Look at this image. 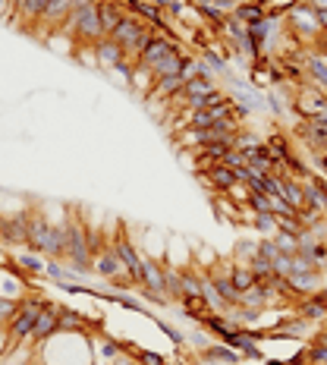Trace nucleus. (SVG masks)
I'll list each match as a JSON object with an SVG mask.
<instances>
[{"label": "nucleus", "instance_id": "f257e3e1", "mask_svg": "<svg viewBox=\"0 0 327 365\" xmlns=\"http://www.w3.org/2000/svg\"><path fill=\"white\" fill-rule=\"evenodd\" d=\"M60 32L70 35V38H76L79 45H98L101 38H107L104 28H101L98 4H94V0H76V6H72L70 19L63 23Z\"/></svg>", "mask_w": 327, "mask_h": 365}, {"label": "nucleus", "instance_id": "f03ea898", "mask_svg": "<svg viewBox=\"0 0 327 365\" xmlns=\"http://www.w3.org/2000/svg\"><path fill=\"white\" fill-rule=\"evenodd\" d=\"M45 303H48V299L41 293H28V296L19 299V312L13 315L10 325H6V334H10V353L16 347H23V343L32 337V327H35V321H38L41 309H45ZM10 353H6V356H10Z\"/></svg>", "mask_w": 327, "mask_h": 365}, {"label": "nucleus", "instance_id": "7ed1b4c3", "mask_svg": "<svg viewBox=\"0 0 327 365\" xmlns=\"http://www.w3.org/2000/svg\"><path fill=\"white\" fill-rule=\"evenodd\" d=\"M283 26H287V35H293L296 41L309 45V41H318L321 38V23H318V13L311 10L309 4L302 0H293V4L283 10Z\"/></svg>", "mask_w": 327, "mask_h": 365}, {"label": "nucleus", "instance_id": "20e7f679", "mask_svg": "<svg viewBox=\"0 0 327 365\" xmlns=\"http://www.w3.org/2000/svg\"><path fill=\"white\" fill-rule=\"evenodd\" d=\"M92 271L101 277V280L107 283H117V280H133V277L126 274V268H123V261L117 258V252H113V246H101V249L92 252ZM135 283V280H133Z\"/></svg>", "mask_w": 327, "mask_h": 365}, {"label": "nucleus", "instance_id": "39448f33", "mask_svg": "<svg viewBox=\"0 0 327 365\" xmlns=\"http://www.w3.org/2000/svg\"><path fill=\"white\" fill-rule=\"evenodd\" d=\"M50 243H54V224L48 221L45 211H28V236L26 246L38 255H48L50 258Z\"/></svg>", "mask_w": 327, "mask_h": 365}, {"label": "nucleus", "instance_id": "423d86ee", "mask_svg": "<svg viewBox=\"0 0 327 365\" xmlns=\"http://www.w3.org/2000/svg\"><path fill=\"white\" fill-rule=\"evenodd\" d=\"M57 309H60V303H45V309H41V315H38V321H35V327H32V337H28L23 347H28L35 353V349H41L50 337H57V334H60Z\"/></svg>", "mask_w": 327, "mask_h": 365}, {"label": "nucleus", "instance_id": "0eeeda50", "mask_svg": "<svg viewBox=\"0 0 327 365\" xmlns=\"http://www.w3.org/2000/svg\"><path fill=\"white\" fill-rule=\"evenodd\" d=\"M111 246H113V252H117V258L123 261V268H126V274L133 277L135 287H139V283H142V252H139V246H135L123 230L113 233Z\"/></svg>", "mask_w": 327, "mask_h": 365}, {"label": "nucleus", "instance_id": "6e6552de", "mask_svg": "<svg viewBox=\"0 0 327 365\" xmlns=\"http://www.w3.org/2000/svg\"><path fill=\"white\" fill-rule=\"evenodd\" d=\"M293 136L299 138L309 151H318V155H324L327 151V123L318 120V116H309V120H299L293 129Z\"/></svg>", "mask_w": 327, "mask_h": 365}, {"label": "nucleus", "instance_id": "1a4fd4ad", "mask_svg": "<svg viewBox=\"0 0 327 365\" xmlns=\"http://www.w3.org/2000/svg\"><path fill=\"white\" fill-rule=\"evenodd\" d=\"M199 177H201V182H205V189L211 195H227L230 189L239 182L236 170H233V167H227V164H211L208 170L199 173Z\"/></svg>", "mask_w": 327, "mask_h": 365}, {"label": "nucleus", "instance_id": "9d476101", "mask_svg": "<svg viewBox=\"0 0 327 365\" xmlns=\"http://www.w3.org/2000/svg\"><path fill=\"white\" fill-rule=\"evenodd\" d=\"M296 315L311 321V325H327V290H315L309 296L296 299Z\"/></svg>", "mask_w": 327, "mask_h": 365}, {"label": "nucleus", "instance_id": "9b49d317", "mask_svg": "<svg viewBox=\"0 0 327 365\" xmlns=\"http://www.w3.org/2000/svg\"><path fill=\"white\" fill-rule=\"evenodd\" d=\"M186 45L183 41H177V38H167V35H161V32H155L148 38V45L142 48V54H139V63L142 67H155L157 60H164L167 54H173V50H183Z\"/></svg>", "mask_w": 327, "mask_h": 365}, {"label": "nucleus", "instance_id": "f8f14e48", "mask_svg": "<svg viewBox=\"0 0 327 365\" xmlns=\"http://www.w3.org/2000/svg\"><path fill=\"white\" fill-rule=\"evenodd\" d=\"M26 236H28V208L16 211L13 217L0 214V243H6V246H26Z\"/></svg>", "mask_w": 327, "mask_h": 365}, {"label": "nucleus", "instance_id": "ddd939ff", "mask_svg": "<svg viewBox=\"0 0 327 365\" xmlns=\"http://www.w3.org/2000/svg\"><path fill=\"white\" fill-rule=\"evenodd\" d=\"M72 6H76V0H48V6H45V16H41V23L38 26H45L48 32H60L63 23L70 19V13H72Z\"/></svg>", "mask_w": 327, "mask_h": 365}, {"label": "nucleus", "instance_id": "4468645a", "mask_svg": "<svg viewBox=\"0 0 327 365\" xmlns=\"http://www.w3.org/2000/svg\"><path fill=\"white\" fill-rule=\"evenodd\" d=\"M94 54H98V70H107V72H113L123 60H126V50H123L113 38H101L98 45H94Z\"/></svg>", "mask_w": 327, "mask_h": 365}, {"label": "nucleus", "instance_id": "2eb2a0df", "mask_svg": "<svg viewBox=\"0 0 327 365\" xmlns=\"http://www.w3.org/2000/svg\"><path fill=\"white\" fill-rule=\"evenodd\" d=\"M277 195L287 202L293 211H302L305 208V195H302V182L289 173H277Z\"/></svg>", "mask_w": 327, "mask_h": 365}, {"label": "nucleus", "instance_id": "dca6fc26", "mask_svg": "<svg viewBox=\"0 0 327 365\" xmlns=\"http://www.w3.org/2000/svg\"><path fill=\"white\" fill-rule=\"evenodd\" d=\"M243 155H245V167H249V170H255V173H274L277 170V160H274L267 142H258L255 148H245Z\"/></svg>", "mask_w": 327, "mask_h": 365}, {"label": "nucleus", "instance_id": "f3484780", "mask_svg": "<svg viewBox=\"0 0 327 365\" xmlns=\"http://www.w3.org/2000/svg\"><path fill=\"white\" fill-rule=\"evenodd\" d=\"M92 347H94V365H111L123 349H126V343L117 337H107V334H98V337L92 340Z\"/></svg>", "mask_w": 327, "mask_h": 365}, {"label": "nucleus", "instance_id": "a211bd4d", "mask_svg": "<svg viewBox=\"0 0 327 365\" xmlns=\"http://www.w3.org/2000/svg\"><path fill=\"white\" fill-rule=\"evenodd\" d=\"M302 70H305V82L315 85L327 94V60L318 54H302Z\"/></svg>", "mask_w": 327, "mask_h": 365}, {"label": "nucleus", "instance_id": "6ab92c4d", "mask_svg": "<svg viewBox=\"0 0 327 365\" xmlns=\"http://www.w3.org/2000/svg\"><path fill=\"white\" fill-rule=\"evenodd\" d=\"M98 4V19H101V28H104V35H111L113 28L120 26V19L126 16V10H123L120 0H94Z\"/></svg>", "mask_w": 327, "mask_h": 365}, {"label": "nucleus", "instance_id": "aec40b11", "mask_svg": "<svg viewBox=\"0 0 327 365\" xmlns=\"http://www.w3.org/2000/svg\"><path fill=\"white\" fill-rule=\"evenodd\" d=\"M201 362H217V365H239L243 362V356L236 353L233 347H227V343H208L205 349H201Z\"/></svg>", "mask_w": 327, "mask_h": 365}, {"label": "nucleus", "instance_id": "412c9836", "mask_svg": "<svg viewBox=\"0 0 327 365\" xmlns=\"http://www.w3.org/2000/svg\"><path fill=\"white\" fill-rule=\"evenodd\" d=\"M155 82H157V76L151 72V67H142V63H135V67H133V76H129V89H133V92L145 101V98L151 94V89H155Z\"/></svg>", "mask_w": 327, "mask_h": 365}, {"label": "nucleus", "instance_id": "4be33fe9", "mask_svg": "<svg viewBox=\"0 0 327 365\" xmlns=\"http://www.w3.org/2000/svg\"><path fill=\"white\" fill-rule=\"evenodd\" d=\"M57 321H60V331H67V334L89 331V318H85L82 312H76L72 305H60V309H57Z\"/></svg>", "mask_w": 327, "mask_h": 365}, {"label": "nucleus", "instance_id": "5701e85b", "mask_svg": "<svg viewBox=\"0 0 327 365\" xmlns=\"http://www.w3.org/2000/svg\"><path fill=\"white\" fill-rule=\"evenodd\" d=\"M13 265L23 274H32V277H45V271H48V258H38V252H32V249L13 255Z\"/></svg>", "mask_w": 327, "mask_h": 365}, {"label": "nucleus", "instance_id": "b1692460", "mask_svg": "<svg viewBox=\"0 0 327 365\" xmlns=\"http://www.w3.org/2000/svg\"><path fill=\"white\" fill-rule=\"evenodd\" d=\"M230 16H236L243 26H255L267 16V6H261L258 0H245V4H236V10Z\"/></svg>", "mask_w": 327, "mask_h": 365}, {"label": "nucleus", "instance_id": "393cba45", "mask_svg": "<svg viewBox=\"0 0 327 365\" xmlns=\"http://www.w3.org/2000/svg\"><path fill=\"white\" fill-rule=\"evenodd\" d=\"M45 6H48V0H26L13 16H16L19 23H26V28H35L41 23V16H45Z\"/></svg>", "mask_w": 327, "mask_h": 365}, {"label": "nucleus", "instance_id": "a878e982", "mask_svg": "<svg viewBox=\"0 0 327 365\" xmlns=\"http://www.w3.org/2000/svg\"><path fill=\"white\" fill-rule=\"evenodd\" d=\"M221 85L217 79H208V76H195V79H186L183 85V98H205V94H214Z\"/></svg>", "mask_w": 327, "mask_h": 365}, {"label": "nucleus", "instance_id": "bb28decb", "mask_svg": "<svg viewBox=\"0 0 327 365\" xmlns=\"http://www.w3.org/2000/svg\"><path fill=\"white\" fill-rule=\"evenodd\" d=\"M230 280H233V287L239 293H245L249 287H255V274H252L249 265H236V261H230Z\"/></svg>", "mask_w": 327, "mask_h": 365}, {"label": "nucleus", "instance_id": "cd10ccee", "mask_svg": "<svg viewBox=\"0 0 327 365\" xmlns=\"http://www.w3.org/2000/svg\"><path fill=\"white\" fill-rule=\"evenodd\" d=\"M45 274H48L54 283H70L72 277H79V274L67 265V261H60V258H48V271H45Z\"/></svg>", "mask_w": 327, "mask_h": 365}, {"label": "nucleus", "instance_id": "c85d7f7f", "mask_svg": "<svg viewBox=\"0 0 327 365\" xmlns=\"http://www.w3.org/2000/svg\"><path fill=\"white\" fill-rule=\"evenodd\" d=\"M274 246L283 252V255H296L299 252V233H287V230H277L274 233Z\"/></svg>", "mask_w": 327, "mask_h": 365}, {"label": "nucleus", "instance_id": "c756f323", "mask_svg": "<svg viewBox=\"0 0 327 365\" xmlns=\"http://www.w3.org/2000/svg\"><path fill=\"white\" fill-rule=\"evenodd\" d=\"M233 255H236V258H233L236 265H252V258L258 255V239H239Z\"/></svg>", "mask_w": 327, "mask_h": 365}, {"label": "nucleus", "instance_id": "7c9ffc66", "mask_svg": "<svg viewBox=\"0 0 327 365\" xmlns=\"http://www.w3.org/2000/svg\"><path fill=\"white\" fill-rule=\"evenodd\" d=\"M267 148H271V155H274V160H277V167L283 164V158L289 155V138L283 136V133H274V136H267Z\"/></svg>", "mask_w": 327, "mask_h": 365}, {"label": "nucleus", "instance_id": "2f4dec72", "mask_svg": "<svg viewBox=\"0 0 327 365\" xmlns=\"http://www.w3.org/2000/svg\"><path fill=\"white\" fill-rule=\"evenodd\" d=\"M72 57H76L82 67L89 70H98V54H94V45H76V50H72Z\"/></svg>", "mask_w": 327, "mask_h": 365}, {"label": "nucleus", "instance_id": "473e14b6", "mask_svg": "<svg viewBox=\"0 0 327 365\" xmlns=\"http://www.w3.org/2000/svg\"><path fill=\"white\" fill-rule=\"evenodd\" d=\"M252 227L258 233H265V236H274V233H277V217L274 214H252Z\"/></svg>", "mask_w": 327, "mask_h": 365}, {"label": "nucleus", "instance_id": "72a5a7b5", "mask_svg": "<svg viewBox=\"0 0 327 365\" xmlns=\"http://www.w3.org/2000/svg\"><path fill=\"white\" fill-rule=\"evenodd\" d=\"M16 312H19V299H13V296H0V327L10 325Z\"/></svg>", "mask_w": 327, "mask_h": 365}, {"label": "nucleus", "instance_id": "f704fd0d", "mask_svg": "<svg viewBox=\"0 0 327 365\" xmlns=\"http://www.w3.org/2000/svg\"><path fill=\"white\" fill-rule=\"evenodd\" d=\"M133 356L139 365H167V356L155 353V349H142V347H133Z\"/></svg>", "mask_w": 327, "mask_h": 365}, {"label": "nucleus", "instance_id": "c9c22d12", "mask_svg": "<svg viewBox=\"0 0 327 365\" xmlns=\"http://www.w3.org/2000/svg\"><path fill=\"white\" fill-rule=\"evenodd\" d=\"M249 208L255 211V214H271V195L252 192V199H249Z\"/></svg>", "mask_w": 327, "mask_h": 365}, {"label": "nucleus", "instance_id": "e433bc0d", "mask_svg": "<svg viewBox=\"0 0 327 365\" xmlns=\"http://www.w3.org/2000/svg\"><path fill=\"white\" fill-rule=\"evenodd\" d=\"M157 327H161V331H164V334H167V337H170L173 343H177V347H186V337H183V334H179L173 325H164V321H157Z\"/></svg>", "mask_w": 327, "mask_h": 365}, {"label": "nucleus", "instance_id": "4c0bfd02", "mask_svg": "<svg viewBox=\"0 0 327 365\" xmlns=\"http://www.w3.org/2000/svg\"><path fill=\"white\" fill-rule=\"evenodd\" d=\"M10 353V334H6V327H0V359Z\"/></svg>", "mask_w": 327, "mask_h": 365}, {"label": "nucleus", "instance_id": "58836bf2", "mask_svg": "<svg viewBox=\"0 0 327 365\" xmlns=\"http://www.w3.org/2000/svg\"><path fill=\"white\" fill-rule=\"evenodd\" d=\"M13 13V0H0V19H6Z\"/></svg>", "mask_w": 327, "mask_h": 365}, {"label": "nucleus", "instance_id": "ea45409f", "mask_svg": "<svg viewBox=\"0 0 327 365\" xmlns=\"http://www.w3.org/2000/svg\"><path fill=\"white\" fill-rule=\"evenodd\" d=\"M302 4H309L315 13H321V10H327V0H302Z\"/></svg>", "mask_w": 327, "mask_h": 365}, {"label": "nucleus", "instance_id": "a19ab883", "mask_svg": "<svg viewBox=\"0 0 327 365\" xmlns=\"http://www.w3.org/2000/svg\"><path fill=\"white\" fill-rule=\"evenodd\" d=\"M258 365H289L287 359H265V362H258Z\"/></svg>", "mask_w": 327, "mask_h": 365}, {"label": "nucleus", "instance_id": "79ce46f5", "mask_svg": "<svg viewBox=\"0 0 327 365\" xmlns=\"http://www.w3.org/2000/svg\"><path fill=\"white\" fill-rule=\"evenodd\" d=\"M177 365H186V362H177Z\"/></svg>", "mask_w": 327, "mask_h": 365}]
</instances>
